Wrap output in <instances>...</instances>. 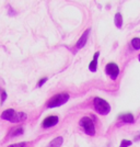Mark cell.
Here are the masks:
<instances>
[{
  "mask_svg": "<svg viewBox=\"0 0 140 147\" xmlns=\"http://www.w3.org/2000/svg\"><path fill=\"white\" fill-rule=\"evenodd\" d=\"M26 113L24 112H15L13 109H8V110L3 111L2 114H1V119L7 120L11 123H19V122H23L26 120Z\"/></svg>",
  "mask_w": 140,
  "mask_h": 147,
  "instance_id": "1",
  "label": "cell"
},
{
  "mask_svg": "<svg viewBox=\"0 0 140 147\" xmlns=\"http://www.w3.org/2000/svg\"><path fill=\"white\" fill-rule=\"evenodd\" d=\"M68 100H69L68 93H58V94H56L49 99V101L46 105L48 109H53V108H57V107H60L62 104H65Z\"/></svg>",
  "mask_w": 140,
  "mask_h": 147,
  "instance_id": "2",
  "label": "cell"
},
{
  "mask_svg": "<svg viewBox=\"0 0 140 147\" xmlns=\"http://www.w3.org/2000/svg\"><path fill=\"white\" fill-rule=\"evenodd\" d=\"M93 104H94V109H95V111L98 112V114H101V115H107L110 113L111 105L104 99L94 98Z\"/></svg>",
  "mask_w": 140,
  "mask_h": 147,
  "instance_id": "3",
  "label": "cell"
},
{
  "mask_svg": "<svg viewBox=\"0 0 140 147\" xmlns=\"http://www.w3.org/2000/svg\"><path fill=\"white\" fill-rule=\"evenodd\" d=\"M80 126L84 129V132L90 136H93L95 134V126L94 123L89 117H83L80 120Z\"/></svg>",
  "mask_w": 140,
  "mask_h": 147,
  "instance_id": "4",
  "label": "cell"
},
{
  "mask_svg": "<svg viewBox=\"0 0 140 147\" xmlns=\"http://www.w3.org/2000/svg\"><path fill=\"white\" fill-rule=\"evenodd\" d=\"M105 73H106V75L110 76L112 80H115L117 79V77L119 75V68L115 63H109L105 67Z\"/></svg>",
  "mask_w": 140,
  "mask_h": 147,
  "instance_id": "5",
  "label": "cell"
},
{
  "mask_svg": "<svg viewBox=\"0 0 140 147\" xmlns=\"http://www.w3.org/2000/svg\"><path fill=\"white\" fill-rule=\"evenodd\" d=\"M58 117L56 115H50V117H46L42 123V126L45 127V129H48V127H52V126H55L56 124L58 123Z\"/></svg>",
  "mask_w": 140,
  "mask_h": 147,
  "instance_id": "6",
  "label": "cell"
},
{
  "mask_svg": "<svg viewBox=\"0 0 140 147\" xmlns=\"http://www.w3.org/2000/svg\"><path fill=\"white\" fill-rule=\"evenodd\" d=\"M89 34H90V30L88 29V30L85 31L84 33L81 35V37L79 38V41H78L77 44H76V47H77V49H80L84 46L85 43H86V41H88V36H89Z\"/></svg>",
  "mask_w": 140,
  "mask_h": 147,
  "instance_id": "7",
  "label": "cell"
},
{
  "mask_svg": "<svg viewBox=\"0 0 140 147\" xmlns=\"http://www.w3.org/2000/svg\"><path fill=\"white\" fill-rule=\"evenodd\" d=\"M98 56H100V52H96V53L94 54V57H93V59H92L91 63H90V65H89V69H90V71H92V73H94V71L98 70Z\"/></svg>",
  "mask_w": 140,
  "mask_h": 147,
  "instance_id": "8",
  "label": "cell"
},
{
  "mask_svg": "<svg viewBox=\"0 0 140 147\" xmlns=\"http://www.w3.org/2000/svg\"><path fill=\"white\" fill-rule=\"evenodd\" d=\"M62 142H64V138L59 136V137H56L55 140H53V141L50 142V144H49L48 147H60L62 145Z\"/></svg>",
  "mask_w": 140,
  "mask_h": 147,
  "instance_id": "9",
  "label": "cell"
},
{
  "mask_svg": "<svg viewBox=\"0 0 140 147\" xmlns=\"http://www.w3.org/2000/svg\"><path fill=\"white\" fill-rule=\"evenodd\" d=\"M114 22H115V25L118 28V29H121V28L123 26V18H122V14H121L119 12H117L115 14Z\"/></svg>",
  "mask_w": 140,
  "mask_h": 147,
  "instance_id": "10",
  "label": "cell"
},
{
  "mask_svg": "<svg viewBox=\"0 0 140 147\" xmlns=\"http://www.w3.org/2000/svg\"><path fill=\"white\" fill-rule=\"evenodd\" d=\"M121 120L125 123H134V117H133V114H130V113H127V114L122 115V117H121Z\"/></svg>",
  "mask_w": 140,
  "mask_h": 147,
  "instance_id": "11",
  "label": "cell"
},
{
  "mask_svg": "<svg viewBox=\"0 0 140 147\" xmlns=\"http://www.w3.org/2000/svg\"><path fill=\"white\" fill-rule=\"evenodd\" d=\"M131 45H133L134 49H140V38H138V37L133 38V41H131Z\"/></svg>",
  "mask_w": 140,
  "mask_h": 147,
  "instance_id": "12",
  "label": "cell"
},
{
  "mask_svg": "<svg viewBox=\"0 0 140 147\" xmlns=\"http://www.w3.org/2000/svg\"><path fill=\"white\" fill-rule=\"evenodd\" d=\"M23 132H24V129H22V127H18V129H15L14 131H13L12 136H19V135H22L23 134Z\"/></svg>",
  "mask_w": 140,
  "mask_h": 147,
  "instance_id": "13",
  "label": "cell"
},
{
  "mask_svg": "<svg viewBox=\"0 0 140 147\" xmlns=\"http://www.w3.org/2000/svg\"><path fill=\"white\" fill-rule=\"evenodd\" d=\"M133 143H131V141H128V140H123L122 143H121V146L119 147H128L130 146Z\"/></svg>",
  "mask_w": 140,
  "mask_h": 147,
  "instance_id": "14",
  "label": "cell"
},
{
  "mask_svg": "<svg viewBox=\"0 0 140 147\" xmlns=\"http://www.w3.org/2000/svg\"><path fill=\"white\" fill-rule=\"evenodd\" d=\"M0 92H1V104H3V102L7 99V93L5 90H1V89H0Z\"/></svg>",
  "mask_w": 140,
  "mask_h": 147,
  "instance_id": "15",
  "label": "cell"
},
{
  "mask_svg": "<svg viewBox=\"0 0 140 147\" xmlns=\"http://www.w3.org/2000/svg\"><path fill=\"white\" fill-rule=\"evenodd\" d=\"M8 147H26V143H18V144H13Z\"/></svg>",
  "mask_w": 140,
  "mask_h": 147,
  "instance_id": "16",
  "label": "cell"
},
{
  "mask_svg": "<svg viewBox=\"0 0 140 147\" xmlns=\"http://www.w3.org/2000/svg\"><path fill=\"white\" fill-rule=\"evenodd\" d=\"M46 81H47V78H43V79H41L40 80V82L37 84V87H42Z\"/></svg>",
  "mask_w": 140,
  "mask_h": 147,
  "instance_id": "17",
  "label": "cell"
},
{
  "mask_svg": "<svg viewBox=\"0 0 140 147\" xmlns=\"http://www.w3.org/2000/svg\"><path fill=\"white\" fill-rule=\"evenodd\" d=\"M139 61H140V55H139Z\"/></svg>",
  "mask_w": 140,
  "mask_h": 147,
  "instance_id": "18",
  "label": "cell"
}]
</instances>
